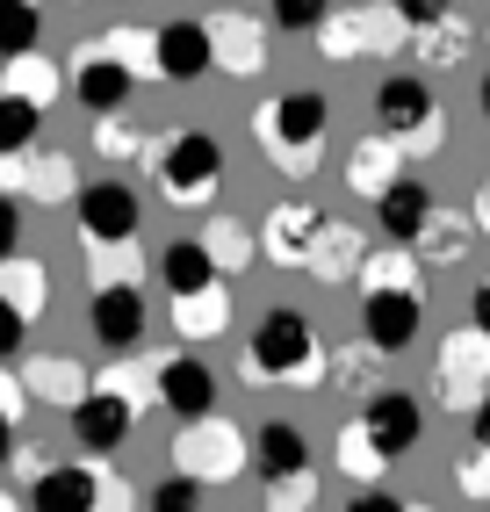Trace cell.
Segmentation results:
<instances>
[{"instance_id": "8992f818", "label": "cell", "mask_w": 490, "mask_h": 512, "mask_svg": "<svg viewBox=\"0 0 490 512\" xmlns=\"http://www.w3.org/2000/svg\"><path fill=\"white\" fill-rule=\"evenodd\" d=\"M433 397L447 404V412H462V419L490 397V339L476 325L440 339V383H433Z\"/></svg>"}, {"instance_id": "e575fe53", "label": "cell", "mask_w": 490, "mask_h": 512, "mask_svg": "<svg viewBox=\"0 0 490 512\" xmlns=\"http://www.w3.org/2000/svg\"><path fill=\"white\" fill-rule=\"evenodd\" d=\"M375 368H382V354L368 347V339H354V347H332V354H325V383H339V390H368Z\"/></svg>"}, {"instance_id": "4fadbf2b", "label": "cell", "mask_w": 490, "mask_h": 512, "mask_svg": "<svg viewBox=\"0 0 490 512\" xmlns=\"http://www.w3.org/2000/svg\"><path fill=\"white\" fill-rule=\"evenodd\" d=\"M15 375H22V390H29V397L51 404V412H65V419H73L80 404L94 397V368H80L73 354H29Z\"/></svg>"}, {"instance_id": "bcb514c9", "label": "cell", "mask_w": 490, "mask_h": 512, "mask_svg": "<svg viewBox=\"0 0 490 512\" xmlns=\"http://www.w3.org/2000/svg\"><path fill=\"white\" fill-rule=\"evenodd\" d=\"M22 253V202L0 195V260H15Z\"/></svg>"}, {"instance_id": "8fae6325", "label": "cell", "mask_w": 490, "mask_h": 512, "mask_svg": "<svg viewBox=\"0 0 490 512\" xmlns=\"http://www.w3.org/2000/svg\"><path fill=\"white\" fill-rule=\"evenodd\" d=\"M361 433L382 448V462H397V455H411L418 440H426V404H418L411 390H375L361 404Z\"/></svg>"}, {"instance_id": "11a10c76", "label": "cell", "mask_w": 490, "mask_h": 512, "mask_svg": "<svg viewBox=\"0 0 490 512\" xmlns=\"http://www.w3.org/2000/svg\"><path fill=\"white\" fill-rule=\"evenodd\" d=\"M483 116H490V73H483Z\"/></svg>"}, {"instance_id": "2e32d148", "label": "cell", "mask_w": 490, "mask_h": 512, "mask_svg": "<svg viewBox=\"0 0 490 512\" xmlns=\"http://www.w3.org/2000/svg\"><path fill=\"white\" fill-rule=\"evenodd\" d=\"M101 476L109 469H94V462H51L37 484H29V512H94Z\"/></svg>"}, {"instance_id": "74e56055", "label": "cell", "mask_w": 490, "mask_h": 512, "mask_svg": "<svg viewBox=\"0 0 490 512\" xmlns=\"http://www.w3.org/2000/svg\"><path fill=\"white\" fill-rule=\"evenodd\" d=\"M37 130H44V116L29 109V101H15V94H0V159H15V152H29V145H37Z\"/></svg>"}, {"instance_id": "83f0119b", "label": "cell", "mask_w": 490, "mask_h": 512, "mask_svg": "<svg viewBox=\"0 0 490 512\" xmlns=\"http://www.w3.org/2000/svg\"><path fill=\"white\" fill-rule=\"evenodd\" d=\"M0 94H15V101H29V109H51V101L65 94V65H51L44 51H29V58H15L8 65V80H0Z\"/></svg>"}, {"instance_id": "d6a6232c", "label": "cell", "mask_w": 490, "mask_h": 512, "mask_svg": "<svg viewBox=\"0 0 490 512\" xmlns=\"http://www.w3.org/2000/svg\"><path fill=\"white\" fill-rule=\"evenodd\" d=\"M37 37H44V15L29 8V0H0V58H29L37 51Z\"/></svg>"}, {"instance_id": "44dd1931", "label": "cell", "mask_w": 490, "mask_h": 512, "mask_svg": "<svg viewBox=\"0 0 490 512\" xmlns=\"http://www.w3.org/2000/svg\"><path fill=\"white\" fill-rule=\"evenodd\" d=\"M130 433H137V412H130V404H116L109 390H94L80 412H73V440H80L87 455H116Z\"/></svg>"}, {"instance_id": "3957f363", "label": "cell", "mask_w": 490, "mask_h": 512, "mask_svg": "<svg viewBox=\"0 0 490 512\" xmlns=\"http://www.w3.org/2000/svg\"><path fill=\"white\" fill-rule=\"evenodd\" d=\"M375 123H382V138H390L404 159H433L447 145V109H440V94L418 73H397V80L375 87Z\"/></svg>"}, {"instance_id": "f35d334b", "label": "cell", "mask_w": 490, "mask_h": 512, "mask_svg": "<svg viewBox=\"0 0 490 512\" xmlns=\"http://www.w3.org/2000/svg\"><path fill=\"white\" fill-rule=\"evenodd\" d=\"M94 152L101 159H109V166H137V159H145V130H137V123H123V116H101L94 123Z\"/></svg>"}, {"instance_id": "f6af8a7d", "label": "cell", "mask_w": 490, "mask_h": 512, "mask_svg": "<svg viewBox=\"0 0 490 512\" xmlns=\"http://www.w3.org/2000/svg\"><path fill=\"white\" fill-rule=\"evenodd\" d=\"M22 412H29L22 375H15V368H0V419H8V426H22Z\"/></svg>"}, {"instance_id": "603a6c76", "label": "cell", "mask_w": 490, "mask_h": 512, "mask_svg": "<svg viewBox=\"0 0 490 512\" xmlns=\"http://www.w3.org/2000/svg\"><path fill=\"white\" fill-rule=\"evenodd\" d=\"M159 282H166L173 303H188V296H202V289H217L224 275L209 267V253L195 246V238H173V246H159Z\"/></svg>"}, {"instance_id": "681fc988", "label": "cell", "mask_w": 490, "mask_h": 512, "mask_svg": "<svg viewBox=\"0 0 490 512\" xmlns=\"http://www.w3.org/2000/svg\"><path fill=\"white\" fill-rule=\"evenodd\" d=\"M469 311H476V332L490 339V282H476V303H469Z\"/></svg>"}, {"instance_id": "6da1fadb", "label": "cell", "mask_w": 490, "mask_h": 512, "mask_svg": "<svg viewBox=\"0 0 490 512\" xmlns=\"http://www.w3.org/2000/svg\"><path fill=\"white\" fill-rule=\"evenodd\" d=\"M325 123H332V101L296 87V94H274V101L253 109V138L289 181H310L325 166Z\"/></svg>"}, {"instance_id": "f546056e", "label": "cell", "mask_w": 490, "mask_h": 512, "mask_svg": "<svg viewBox=\"0 0 490 512\" xmlns=\"http://www.w3.org/2000/svg\"><path fill=\"white\" fill-rule=\"evenodd\" d=\"M173 332H181V339H217V332H231V289L217 282V289H202V296H188V303H173Z\"/></svg>"}, {"instance_id": "9a60e30c", "label": "cell", "mask_w": 490, "mask_h": 512, "mask_svg": "<svg viewBox=\"0 0 490 512\" xmlns=\"http://www.w3.org/2000/svg\"><path fill=\"white\" fill-rule=\"evenodd\" d=\"M253 469L267 476V491L318 476V469H310V440H303V426H289V419H260V433H253Z\"/></svg>"}, {"instance_id": "d590c367", "label": "cell", "mask_w": 490, "mask_h": 512, "mask_svg": "<svg viewBox=\"0 0 490 512\" xmlns=\"http://www.w3.org/2000/svg\"><path fill=\"white\" fill-rule=\"evenodd\" d=\"M87 275H94V289H145L137 282L145 260H137V246H101V253H87Z\"/></svg>"}, {"instance_id": "ba28073f", "label": "cell", "mask_w": 490, "mask_h": 512, "mask_svg": "<svg viewBox=\"0 0 490 512\" xmlns=\"http://www.w3.org/2000/svg\"><path fill=\"white\" fill-rule=\"evenodd\" d=\"M73 217H80V238H87V253L101 246H137V195L123 181H87L80 202H73Z\"/></svg>"}, {"instance_id": "d4e9b609", "label": "cell", "mask_w": 490, "mask_h": 512, "mask_svg": "<svg viewBox=\"0 0 490 512\" xmlns=\"http://www.w3.org/2000/svg\"><path fill=\"white\" fill-rule=\"evenodd\" d=\"M426 267H462L469 253H476V224L462 217V210H433V224L418 231V246H411Z\"/></svg>"}, {"instance_id": "ac0fdd59", "label": "cell", "mask_w": 490, "mask_h": 512, "mask_svg": "<svg viewBox=\"0 0 490 512\" xmlns=\"http://www.w3.org/2000/svg\"><path fill=\"white\" fill-rule=\"evenodd\" d=\"M361 267H368L361 224H325L318 246H310V260H303V275H318L325 289H339V282H361Z\"/></svg>"}, {"instance_id": "5bb4252c", "label": "cell", "mask_w": 490, "mask_h": 512, "mask_svg": "<svg viewBox=\"0 0 490 512\" xmlns=\"http://www.w3.org/2000/svg\"><path fill=\"white\" fill-rule=\"evenodd\" d=\"M130 73L101 51V44H87V51H73V65H65V94L80 101V109H94V116H116L123 101H130Z\"/></svg>"}, {"instance_id": "7dc6e473", "label": "cell", "mask_w": 490, "mask_h": 512, "mask_svg": "<svg viewBox=\"0 0 490 512\" xmlns=\"http://www.w3.org/2000/svg\"><path fill=\"white\" fill-rule=\"evenodd\" d=\"M94 512H137V498H130V484H123V476H101V498H94Z\"/></svg>"}, {"instance_id": "ee69618b", "label": "cell", "mask_w": 490, "mask_h": 512, "mask_svg": "<svg viewBox=\"0 0 490 512\" xmlns=\"http://www.w3.org/2000/svg\"><path fill=\"white\" fill-rule=\"evenodd\" d=\"M22 347H29V325L15 318V303H0V368H8Z\"/></svg>"}, {"instance_id": "7402d4cb", "label": "cell", "mask_w": 490, "mask_h": 512, "mask_svg": "<svg viewBox=\"0 0 490 512\" xmlns=\"http://www.w3.org/2000/svg\"><path fill=\"white\" fill-rule=\"evenodd\" d=\"M433 210H440V202L426 195V181H411V174H404V181H397L390 195H382V202H375V224H382V231H390V238H397V246L411 253V246H418V231H426V224H433Z\"/></svg>"}, {"instance_id": "52a82bcc", "label": "cell", "mask_w": 490, "mask_h": 512, "mask_svg": "<svg viewBox=\"0 0 490 512\" xmlns=\"http://www.w3.org/2000/svg\"><path fill=\"white\" fill-rule=\"evenodd\" d=\"M0 195H22V202H37V210H58V202H80V174H73V159L65 152H44V145H29L15 159H0Z\"/></svg>"}, {"instance_id": "8d00e7d4", "label": "cell", "mask_w": 490, "mask_h": 512, "mask_svg": "<svg viewBox=\"0 0 490 512\" xmlns=\"http://www.w3.org/2000/svg\"><path fill=\"white\" fill-rule=\"evenodd\" d=\"M361 289H418L426 296V275H418V253H368Z\"/></svg>"}, {"instance_id": "277c9868", "label": "cell", "mask_w": 490, "mask_h": 512, "mask_svg": "<svg viewBox=\"0 0 490 512\" xmlns=\"http://www.w3.org/2000/svg\"><path fill=\"white\" fill-rule=\"evenodd\" d=\"M224 188V145L209 138V130H166L159 145V195L173 210H202V202H217Z\"/></svg>"}, {"instance_id": "1f68e13d", "label": "cell", "mask_w": 490, "mask_h": 512, "mask_svg": "<svg viewBox=\"0 0 490 512\" xmlns=\"http://www.w3.org/2000/svg\"><path fill=\"white\" fill-rule=\"evenodd\" d=\"M310 44H318L325 58H368V8H332Z\"/></svg>"}, {"instance_id": "7a4b0ae2", "label": "cell", "mask_w": 490, "mask_h": 512, "mask_svg": "<svg viewBox=\"0 0 490 512\" xmlns=\"http://www.w3.org/2000/svg\"><path fill=\"white\" fill-rule=\"evenodd\" d=\"M245 383H296V390H310V383H325V339H318V325H310L303 311H267L260 318V332H253V347H245Z\"/></svg>"}, {"instance_id": "9c48e42d", "label": "cell", "mask_w": 490, "mask_h": 512, "mask_svg": "<svg viewBox=\"0 0 490 512\" xmlns=\"http://www.w3.org/2000/svg\"><path fill=\"white\" fill-rule=\"evenodd\" d=\"M202 29H209L217 73H231V80H260L267 73V22L238 15V8H217V15H202Z\"/></svg>"}, {"instance_id": "ab89813d", "label": "cell", "mask_w": 490, "mask_h": 512, "mask_svg": "<svg viewBox=\"0 0 490 512\" xmlns=\"http://www.w3.org/2000/svg\"><path fill=\"white\" fill-rule=\"evenodd\" d=\"M411 44H418L426 65H462L469 58V22H440V29H426V37H411Z\"/></svg>"}, {"instance_id": "f1b7e54d", "label": "cell", "mask_w": 490, "mask_h": 512, "mask_svg": "<svg viewBox=\"0 0 490 512\" xmlns=\"http://www.w3.org/2000/svg\"><path fill=\"white\" fill-rule=\"evenodd\" d=\"M101 51H109L130 80H159V29H137V22H116L109 37H101Z\"/></svg>"}, {"instance_id": "e0dca14e", "label": "cell", "mask_w": 490, "mask_h": 512, "mask_svg": "<svg viewBox=\"0 0 490 512\" xmlns=\"http://www.w3.org/2000/svg\"><path fill=\"white\" fill-rule=\"evenodd\" d=\"M318 231H325V217L310 210V202H274V217H267V231H260V260L303 267L310 246H318Z\"/></svg>"}, {"instance_id": "9f6ffc18", "label": "cell", "mask_w": 490, "mask_h": 512, "mask_svg": "<svg viewBox=\"0 0 490 512\" xmlns=\"http://www.w3.org/2000/svg\"><path fill=\"white\" fill-rule=\"evenodd\" d=\"M411 512H440V505H411Z\"/></svg>"}, {"instance_id": "f5cc1de1", "label": "cell", "mask_w": 490, "mask_h": 512, "mask_svg": "<svg viewBox=\"0 0 490 512\" xmlns=\"http://www.w3.org/2000/svg\"><path fill=\"white\" fill-rule=\"evenodd\" d=\"M476 224L490 231V181H483V195H476Z\"/></svg>"}, {"instance_id": "60d3db41", "label": "cell", "mask_w": 490, "mask_h": 512, "mask_svg": "<svg viewBox=\"0 0 490 512\" xmlns=\"http://www.w3.org/2000/svg\"><path fill=\"white\" fill-rule=\"evenodd\" d=\"M325 15H332V0H274V8H267V22L274 29H296V37H318Z\"/></svg>"}, {"instance_id": "5b68a950", "label": "cell", "mask_w": 490, "mask_h": 512, "mask_svg": "<svg viewBox=\"0 0 490 512\" xmlns=\"http://www.w3.org/2000/svg\"><path fill=\"white\" fill-rule=\"evenodd\" d=\"M173 476H188V484H231V476L253 462V448H245V433L231 426V419H195V426H181L173 433Z\"/></svg>"}, {"instance_id": "d6986e66", "label": "cell", "mask_w": 490, "mask_h": 512, "mask_svg": "<svg viewBox=\"0 0 490 512\" xmlns=\"http://www.w3.org/2000/svg\"><path fill=\"white\" fill-rule=\"evenodd\" d=\"M217 73V58H209V29L202 22H159V80H209Z\"/></svg>"}, {"instance_id": "836d02e7", "label": "cell", "mask_w": 490, "mask_h": 512, "mask_svg": "<svg viewBox=\"0 0 490 512\" xmlns=\"http://www.w3.org/2000/svg\"><path fill=\"white\" fill-rule=\"evenodd\" d=\"M94 390H109L116 404H130V412L145 419V412H152V397H159V375H152V361H145V368H101V375H94Z\"/></svg>"}, {"instance_id": "30bf717a", "label": "cell", "mask_w": 490, "mask_h": 512, "mask_svg": "<svg viewBox=\"0 0 490 512\" xmlns=\"http://www.w3.org/2000/svg\"><path fill=\"white\" fill-rule=\"evenodd\" d=\"M418 325H426V296L418 289H361V332L375 354H404Z\"/></svg>"}, {"instance_id": "db71d44e", "label": "cell", "mask_w": 490, "mask_h": 512, "mask_svg": "<svg viewBox=\"0 0 490 512\" xmlns=\"http://www.w3.org/2000/svg\"><path fill=\"white\" fill-rule=\"evenodd\" d=\"M0 512H29V505H15V491H0Z\"/></svg>"}, {"instance_id": "f907efd6", "label": "cell", "mask_w": 490, "mask_h": 512, "mask_svg": "<svg viewBox=\"0 0 490 512\" xmlns=\"http://www.w3.org/2000/svg\"><path fill=\"white\" fill-rule=\"evenodd\" d=\"M469 426H476V448H490V397H483L476 412H469Z\"/></svg>"}, {"instance_id": "4316f807", "label": "cell", "mask_w": 490, "mask_h": 512, "mask_svg": "<svg viewBox=\"0 0 490 512\" xmlns=\"http://www.w3.org/2000/svg\"><path fill=\"white\" fill-rule=\"evenodd\" d=\"M195 246L209 253V267H217V275H245V267L260 260V231H245L238 217H209Z\"/></svg>"}, {"instance_id": "816d5d0a", "label": "cell", "mask_w": 490, "mask_h": 512, "mask_svg": "<svg viewBox=\"0 0 490 512\" xmlns=\"http://www.w3.org/2000/svg\"><path fill=\"white\" fill-rule=\"evenodd\" d=\"M0 462H15V426L0 419Z\"/></svg>"}, {"instance_id": "cb8c5ba5", "label": "cell", "mask_w": 490, "mask_h": 512, "mask_svg": "<svg viewBox=\"0 0 490 512\" xmlns=\"http://www.w3.org/2000/svg\"><path fill=\"white\" fill-rule=\"evenodd\" d=\"M397 181H404V152H397L390 138H361V145H354V159H346V188L382 202Z\"/></svg>"}, {"instance_id": "4dcf8cb0", "label": "cell", "mask_w": 490, "mask_h": 512, "mask_svg": "<svg viewBox=\"0 0 490 512\" xmlns=\"http://www.w3.org/2000/svg\"><path fill=\"white\" fill-rule=\"evenodd\" d=\"M332 462H339V476H346V484H361V491H382V469H390V462H382V448L361 433V419H354V426H339V448H332Z\"/></svg>"}, {"instance_id": "ffe728a7", "label": "cell", "mask_w": 490, "mask_h": 512, "mask_svg": "<svg viewBox=\"0 0 490 512\" xmlns=\"http://www.w3.org/2000/svg\"><path fill=\"white\" fill-rule=\"evenodd\" d=\"M94 339L109 354H137V339H145V289H94Z\"/></svg>"}, {"instance_id": "b9f144b4", "label": "cell", "mask_w": 490, "mask_h": 512, "mask_svg": "<svg viewBox=\"0 0 490 512\" xmlns=\"http://www.w3.org/2000/svg\"><path fill=\"white\" fill-rule=\"evenodd\" d=\"M454 491H462V498H483V505H490V448H469L462 462H454Z\"/></svg>"}, {"instance_id": "c3c4849f", "label": "cell", "mask_w": 490, "mask_h": 512, "mask_svg": "<svg viewBox=\"0 0 490 512\" xmlns=\"http://www.w3.org/2000/svg\"><path fill=\"white\" fill-rule=\"evenodd\" d=\"M346 512H411L404 498H390V491H354V505Z\"/></svg>"}, {"instance_id": "7c38bea8", "label": "cell", "mask_w": 490, "mask_h": 512, "mask_svg": "<svg viewBox=\"0 0 490 512\" xmlns=\"http://www.w3.org/2000/svg\"><path fill=\"white\" fill-rule=\"evenodd\" d=\"M152 375H159V404H166L181 426H195V419L217 412V375H209V361H195L188 347H181V354H159Z\"/></svg>"}, {"instance_id": "7bdbcfd3", "label": "cell", "mask_w": 490, "mask_h": 512, "mask_svg": "<svg viewBox=\"0 0 490 512\" xmlns=\"http://www.w3.org/2000/svg\"><path fill=\"white\" fill-rule=\"evenodd\" d=\"M145 512H202V484H188V476H166Z\"/></svg>"}, {"instance_id": "484cf974", "label": "cell", "mask_w": 490, "mask_h": 512, "mask_svg": "<svg viewBox=\"0 0 490 512\" xmlns=\"http://www.w3.org/2000/svg\"><path fill=\"white\" fill-rule=\"evenodd\" d=\"M0 303H15V318H22V325H37V318H44V303H51L44 260H29V253L0 260Z\"/></svg>"}]
</instances>
